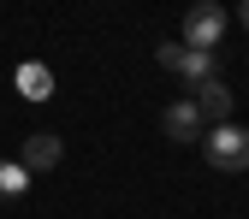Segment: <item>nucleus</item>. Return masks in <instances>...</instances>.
Listing matches in <instances>:
<instances>
[{
	"label": "nucleus",
	"mask_w": 249,
	"mask_h": 219,
	"mask_svg": "<svg viewBox=\"0 0 249 219\" xmlns=\"http://www.w3.org/2000/svg\"><path fill=\"white\" fill-rule=\"evenodd\" d=\"M202 154H208L213 172H243L249 166V131L243 124H213L202 136Z\"/></svg>",
	"instance_id": "nucleus-1"
},
{
	"label": "nucleus",
	"mask_w": 249,
	"mask_h": 219,
	"mask_svg": "<svg viewBox=\"0 0 249 219\" xmlns=\"http://www.w3.org/2000/svg\"><path fill=\"white\" fill-rule=\"evenodd\" d=\"M154 59H160V66L166 71H178L184 83H208L213 77V66H220V53H202V48H184V42H160V48H154Z\"/></svg>",
	"instance_id": "nucleus-2"
},
{
	"label": "nucleus",
	"mask_w": 249,
	"mask_h": 219,
	"mask_svg": "<svg viewBox=\"0 0 249 219\" xmlns=\"http://www.w3.org/2000/svg\"><path fill=\"white\" fill-rule=\"evenodd\" d=\"M226 42V12L213 6V0H202V6L184 12V48H202V53H220Z\"/></svg>",
	"instance_id": "nucleus-3"
},
{
	"label": "nucleus",
	"mask_w": 249,
	"mask_h": 219,
	"mask_svg": "<svg viewBox=\"0 0 249 219\" xmlns=\"http://www.w3.org/2000/svg\"><path fill=\"white\" fill-rule=\"evenodd\" d=\"M160 131L172 136V142H202L208 131H202V113H196V101H172L166 113H160Z\"/></svg>",
	"instance_id": "nucleus-4"
},
{
	"label": "nucleus",
	"mask_w": 249,
	"mask_h": 219,
	"mask_svg": "<svg viewBox=\"0 0 249 219\" xmlns=\"http://www.w3.org/2000/svg\"><path fill=\"white\" fill-rule=\"evenodd\" d=\"M196 113H202V124H231V89L220 77L196 83Z\"/></svg>",
	"instance_id": "nucleus-5"
},
{
	"label": "nucleus",
	"mask_w": 249,
	"mask_h": 219,
	"mask_svg": "<svg viewBox=\"0 0 249 219\" xmlns=\"http://www.w3.org/2000/svg\"><path fill=\"white\" fill-rule=\"evenodd\" d=\"M59 154H66V148H59V136L36 131V136L24 142V154H18V166H24V172H53V166H59Z\"/></svg>",
	"instance_id": "nucleus-6"
},
{
	"label": "nucleus",
	"mask_w": 249,
	"mask_h": 219,
	"mask_svg": "<svg viewBox=\"0 0 249 219\" xmlns=\"http://www.w3.org/2000/svg\"><path fill=\"white\" fill-rule=\"evenodd\" d=\"M12 83H18L24 101H48V95H53V71L42 66V59H24V66L12 71Z\"/></svg>",
	"instance_id": "nucleus-7"
},
{
	"label": "nucleus",
	"mask_w": 249,
	"mask_h": 219,
	"mask_svg": "<svg viewBox=\"0 0 249 219\" xmlns=\"http://www.w3.org/2000/svg\"><path fill=\"white\" fill-rule=\"evenodd\" d=\"M24 190H30V172L18 160H0V202H18Z\"/></svg>",
	"instance_id": "nucleus-8"
},
{
	"label": "nucleus",
	"mask_w": 249,
	"mask_h": 219,
	"mask_svg": "<svg viewBox=\"0 0 249 219\" xmlns=\"http://www.w3.org/2000/svg\"><path fill=\"white\" fill-rule=\"evenodd\" d=\"M243 30H249V0H243Z\"/></svg>",
	"instance_id": "nucleus-9"
}]
</instances>
